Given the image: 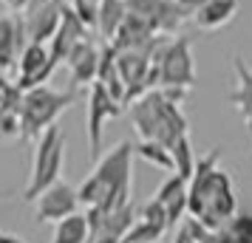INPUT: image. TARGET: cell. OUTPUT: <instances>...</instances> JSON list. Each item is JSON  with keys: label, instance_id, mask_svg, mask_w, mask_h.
<instances>
[{"label": "cell", "instance_id": "cell-1", "mask_svg": "<svg viewBox=\"0 0 252 243\" xmlns=\"http://www.w3.org/2000/svg\"><path fill=\"white\" fill-rule=\"evenodd\" d=\"M221 147H213L198 159L193 178L187 181V215L198 218L210 229H221L238 215V195L227 170L218 167Z\"/></svg>", "mask_w": 252, "mask_h": 243}, {"label": "cell", "instance_id": "cell-2", "mask_svg": "<svg viewBox=\"0 0 252 243\" xmlns=\"http://www.w3.org/2000/svg\"><path fill=\"white\" fill-rule=\"evenodd\" d=\"M133 144L130 141H119L116 147L108 150V156L96 159L94 173L77 187L82 207H96L102 212H114L119 207H127L130 198V187H133Z\"/></svg>", "mask_w": 252, "mask_h": 243}, {"label": "cell", "instance_id": "cell-3", "mask_svg": "<svg viewBox=\"0 0 252 243\" xmlns=\"http://www.w3.org/2000/svg\"><path fill=\"white\" fill-rule=\"evenodd\" d=\"M127 110L139 139L161 141L164 147H173L182 136H187V116L182 113V105L167 99L161 88H153L145 96H139Z\"/></svg>", "mask_w": 252, "mask_h": 243}, {"label": "cell", "instance_id": "cell-4", "mask_svg": "<svg viewBox=\"0 0 252 243\" xmlns=\"http://www.w3.org/2000/svg\"><path fill=\"white\" fill-rule=\"evenodd\" d=\"M77 102L74 91H54L48 85H37L23 93L20 105V139L37 141L51 125H57L63 110H68Z\"/></svg>", "mask_w": 252, "mask_h": 243}, {"label": "cell", "instance_id": "cell-5", "mask_svg": "<svg viewBox=\"0 0 252 243\" xmlns=\"http://www.w3.org/2000/svg\"><path fill=\"white\" fill-rule=\"evenodd\" d=\"M63 164H65V130L60 125H51L34 141V162H32L29 181L23 187V201L34 204L48 187L57 184L60 173H63Z\"/></svg>", "mask_w": 252, "mask_h": 243}, {"label": "cell", "instance_id": "cell-6", "mask_svg": "<svg viewBox=\"0 0 252 243\" xmlns=\"http://www.w3.org/2000/svg\"><path fill=\"white\" fill-rule=\"evenodd\" d=\"M153 71L159 77V88H193L195 85V62H193V40L184 34H164L159 48L153 51Z\"/></svg>", "mask_w": 252, "mask_h": 243}, {"label": "cell", "instance_id": "cell-7", "mask_svg": "<svg viewBox=\"0 0 252 243\" xmlns=\"http://www.w3.org/2000/svg\"><path fill=\"white\" fill-rule=\"evenodd\" d=\"M122 110H125V105L116 102L102 82H94L88 88V122H85V128H88V156H91V162L99 159L105 125L111 119H116Z\"/></svg>", "mask_w": 252, "mask_h": 243}, {"label": "cell", "instance_id": "cell-8", "mask_svg": "<svg viewBox=\"0 0 252 243\" xmlns=\"http://www.w3.org/2000/svg\"><path fill=\"white\" fill-rule=\"evenodd\" d=\"M74 212H80V192H77V187L65 184L63 178H60L57 184H51L34 201V223L37 226L57 223V220L68 218Z\"/></svg>", "mask_w": 252, "mask_h": 243}, {"label": "cell", "instance_id": "cell-9", "mask_svg": "<svg viewBox=\"0 0 252 243\" xmlns=\"http://www.w3.org/2000/svg\"><path fill=\"white\" fill-rule=\"evenodd\" d=\"M127 12L148 20L156 34H179L184 14L176 0H127Z\"/></svg>", "mask_w": 252, "mask_h": 243}, {"label": "cell", "instance_id": "cell-10", "mask_svg": "<svg viewBox=\"0 0 252 243\" xmlns=\"http://www.w3.org/2000/svg\"><path fill=\"white\" fill-rule=\"evenodd\" d=\"M54 68H57V62L51 59V48L46 43H29L17 59V85L23 91L46 85Z\"/></svg>", "mask_w": 252, "mask_h": 243}, {"label": "cell", "instance_id": "cell-11", "mask_svg": "<svg viewBox=\"0 0 252 243\" xmlns=\"http://www.w3.org/2000/svg\"><path fill=\"white\" fill-rule=\"evenodd\" d=\"M63 0H32L23 12L29 43H48L63 20Z\"/></svg>", "mask_w": 252, "mask_h": 243}, {"label": "cell", "instance_id": "cell-12", "mask_svg": "<svg viewBox=\"0 0 252 243\" xmlns=\"http://www.w3.org/2000/svg\"><path fill=\"white\" fill-rule=\"evenodd\" d=\"M29 46L23 12H12L0 17V71L17 68V59Z\"/></svg>", "mask_w": 252, "mask_h": 243}, {"label": "cell", "instance_id": "cell-13", "mask_svg": "<svg viewBox=\"0 0 252 243\" xmlns=\"http://www.w3.org/2000/svg\"><path fill=\"white\" fill-rule=\"evenodd\" d=\"M88 31H91V28H88V26L74 14V9H71V6H63V20H60V28L54 31V37L48 40L51 59H54L57 65H60V62H65L68 54L74 51V46H77L80 40L88 37Z\"/></svg>", "mask_w": 252, "mask_h": 243}, {"label": "cell", "instance_id": "cell-14", "mask_svg": "<svg viewBox=\"0 0 252 243\" xmlns=\"http://www.w3.org/2000/svg\"><path fill=\"white\" fill-rule=\"evenodd\" d=\"M65 65L71 71V85H94L96 82V74H99V46H94L91 37L80 40L74 51L68 54Z\"/></svg>", "mask_w": 252, "mask_h": 243}, {"label": "cell", "instance_id": "cell-15", "mask_svg": "<svg viewBox=\"0 0 252 243\" xmlns=\"http://www.w3.org/2000/svg\"><path fill=\"white\" fill-rule=\"evenodd\" d=\"M153 37H156V28H153L148 20H142V17H136V14L127 12L125 23L119 26V31H116V37L111 40V43H114L116 51H127V48L148 46Z\"/></svg>", "mask_w": 252, "mask_h": 243}, {"label": "cell", "instance_id": "cell-16", "mask_svg": "<svg viewBox=\"0 0 252 243\" xmlns=\"http://www.w3.org/2000/svg\"><path fill=\"white\" fill-rule=\"evenodd\" d=\"M232 68H235V91L229 93V105L238 108L244 125L252 130V68H247V62L241 57L232 59Z\"/></svg>", "mask_w": 252, "mask_h": 243}, {"label": "cell", "instance_id": "cell-17", "mask_svg": "<svg viewBox=\"0 0 252 243\" xmlns=\"http://www.w3.org/2000/svg\"><path fill=\"white\" fill-rule=\"evenodd\" d=\"M235 12H238V0H204V6L193 14V20L201 31H216L227 26Z\"/></svg>", "mask_w": 252, "mask_h": 243}, {"label": "cell", "instance_id": "cell-18", "mask_svg": "<svg viewBox=\"0 0 252 243\" xmlns=\"http://www.w3.org/2000/svg\"><path fill=\"white\" fill-rule=\"evenodd\" d=\"M127 17V0H102L99 3V17H96V31L105 43H111L119 31V26Z\"/></svg>", "mask_w": 252, "mask_h": 243}, {"label": "cell", "instance_id": "cell-19", "mask_svg": "<svg viewBox=\"0 0 252 243\" xmlns=\"http://www.w3.org/2000/svg\"><path fill=\"white\" fill-rule=\"evenodd\" d=\"M91 238V226H88V215L85 212H74L68 218L54 223V235L51 243H88Z\"/></svg>", "mask_w": 252, "mask_h": 243}, {"label": "cell", "instance_id": "cell-20", "mask_svg": "<svg viewBox=\"0 0 252 243\" xmlns=\"http://www.w3.org/2000/svg\"><path fill=\"white\" fill-rule=\"evenodd\" d=\"M133 153H136L139 159H145L148 164L153 167H159L164 173H173L176 170V164H173V153L170 147H164L161 141H148V139H139V144H133Z\"/></svg>", "mask_w": 252, "mask_h": 243}, {"label": "cell", "instance_id": "cell-21", "mask_svg": "<svg viewBox=\"0 0 252 243\" xmlns=\"http://www.w3.org/2000/svg\"><path fill=\"white\" fill-rule=\"evenodd\" d=\"M218 243H252V215L241 212L218 229Z\"/></svg>", "mask_w": 252, "mask_h": 243}, {"label": "cell", "instance_id": "cell-22", "mask_svg": "<svg viewBox=\"0 0 252 243\" xmlns=\"http://www.w3.org/2000/svg\"><path fill=\"white\" fill-rule=\"evenodd\" d=\"M170 153H173V164H176V170L173 173H179L182 178H193V173H195V156H193V144H190V136H182V139L176 141L170 147Z\"/></svg>", "mask_w": 252, "mask_h": 243}, {"label": "cell", "instance_id": "cell-23", "mask_svg": "<svg viewBox=\"0 0 252 243\" xmlns=\"http://www.w3.org/2000/svg\"><path fill=\"white\" fill-rule=\"evenodd\" d=\"M167 229H161L150 220H142L136 218V223L130 226V232L125 235V243H159V238L164 235Z\"/></svg>", "mask_w": 252, "mask_h": 243}, {"label": "cell", "instance_id": "cell-24", "mask_svg": "<svg viewBox=\"0 0 252 243\" xmlns=\"http://www.w3.org/2000/svg\"><path fill=\"white\" fill-rule=\"evenodd\" d=\"M184 189H187V178H182L179 173H170L159 184V189H156V195H153V198H156V201H161V204H167L170 198H176L179 192H184Z\"/></svg>", "mask_w": 252, "mask_h": 243}, {"label": "cell", "instance_id": "cell-25", "mask_svg": "<svg viewBox=\"0 0 252 243\" xmlns=\"http://www.w3.org/2000/svg\"><path fill=\"white\" fill-rule=\"evenodd\" d=\"M139 218L150 220V223H156V226H161V229H170V223H167V209H164V204L156 201V198H150L148 204L139 209Z\"/></svg>", "mask_w": 252, "mask_h": 243}, {"label": "cell", "instance_id": "cell-26", "mask_svg": "<svg viewBox=\"0 0 252 243\" xmlns=\"http://www.w3.org/2000/svg\"><path fill=\"white\" fill-rule=\"evenodd\" d=\"M68 6L74 9V14H77L82 23L88 26V28H96V17H99V3H91V0H71Z\"/></svg>", "mask_w": 252, "mask_h": 243}, {"label": "cell", "instance_id": "cell-27", "mask_svg": "<svg viewBox=\"0 0 252 243\" xmlns=\"http://www.w3.org/2000/svg\"><path fill=\"white\" fill-rule=\"evenodd\" d=\"M17 136H20V113L0 108V139L9 141V139H17Z\"/></svg>", "mask_w": 252, "mask_h": 243}, {"label": "cell", "instance_id": "cell-28", "mask_svg": "<svg viewBox=\"0 0 252 243\" xmlns=\"http://www.w3.org/2000/svg\"><path fill=\"white\" fill-rule=\"evenodd\" d=\"M164 209H167V223H170V229L179 226V223H182V215L187 212V189L179 192L176 198H170V201L164 204Z\"/></svg>", "mask_w": 252, "mask_h": 243}, {"label": "cell", "instance_id": "cell-29", "mask_svg": "<svg viewBox=\"0 0 252 243\" xmlns=\"http://www.w3.org/2000/svg\"><path fill=\"white\" fill-rule=\"evenodd\" d=\"M0 243H26V241L17 238V235H9V232H0Z\"/></svg>", "mask_w": 252, "mask_h": 243}, {"label": "cell", "instance_id": "cell-30", "mask_svg": "<svg viewBox=\"0 0 252 243\" xmlns=\"http://www.w3.org/2000/svg\"><path fill=\"white\" fill-rule=\"evenodd\" d=\"M176 243H195V241L187 235V229L182 226V229H179V235H176Z\"/></svg>", "mask_w": 252, "mask_h": 243}, {"label": "cell", "instance_id": "cell-31", "mask_svg": "<svg viewBox=\"0 0 252 243\" xmlns=\"http://www.w3.org/2000/svg\"><path fill=\"white\" fill-rule=\"evenodd\" d=\"M9 195V192H6V189H0V201H3V198Z\"/></svg>", "mask_w": 252, "mask_h": 243}, {"label": "cell", "instance_id": "cell-32", "mask_svg": "<svg viewBox=\"0 0 252 243\" xmlns=\"http://www.w3.org/2000/svg\"><path fill=\"white\" fill-rule=\"evenodd\" d=\"M91 3H102V0H91Z\"/></svg>", "mask_w": 252, "mask_h": 243}]
</instances>
